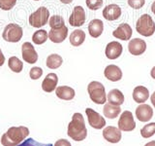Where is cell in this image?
Wrapping results in <instances>:
<instances>
[{
  "label": "cell",
  "instance_id": "obj_9",
  "mask_svg": "<svg viewBox=\"0 0 155 146\" xmlns=\"http://www.w3.org/2000/svg\"><path fill=\"white\" fill-rule=\"evenodd\" d=\"M85 113L88 119V123L93 129L96 130H101L106 126V120L104 117H102L98 112L94 111L91 108H86Z\"/></svg>",
  "mask_w": 155,
  "mask_h": 146
},
{
  "label": "cell",
  "instance_id": "obj_6",
  "mask_svg": "<svg viewBox=\"0 0 155 146\" xmlns=\"http://www.w3.org/2000/svg\"><path fill=\"white\" fill-rule=\"evenodd\" d=\"M23 35V30L21 26L17 23H9L4 28L2 37L6 42L18 43Z\"/></svg>",
  "mask_w": 155,
  "mask_h": 146
},
{
  "label": "cell",
  "instance_id": "obj_20",
  "mask_svg": "<svg viewBox=\"0 0 155 146\" xmlns=\"http://www.w3.org/2000/svg\"><path fill=\"white\" fill-rule=\"evenodd\" d=\"M88 32L89 35L93 38H98L102 35L104 31V23L99 19H94L88 23Z\"/></svg>",
  "mask_w": 155,
  "mask_h": 146
},
{
  "label": "cell",
  "instance_id": "obj_27",
  "mask_svg": "<svg viewBox=\"0 0 155 146\" xmlns=\"http://www.w3.org/2000/svg\"><path fill=\"white\" fill-rule=\"evenodd\" d=\"M48 38V33L45 29H39L35 31L32 35V41L36 45H42L45 43Z\"/></svg>",
  "mask_w": 155,
  "mask_h": 146
},
{
  "label": "cell",
  "instance_id": "obj_28",
  "mask_svg": "<svg viewBox=\"0 0 155 146\" xmlns=\"http://www.w3.org/2000/svg\"><path fill=\"white\" fill-rule=\"evenodd\" d=\"M8 66L13 72L15 73H19L21 72L23 68V63L17 57H11L8 61Z\"/></svg>",
  "mask_w": 155,
  "mask_h": 146
},
{
  "label": "cell",
  "instance_id": "obj_23",
  "mask_svg": "<svg viewBox=\"0 0 155 146\" xmlns=\"http://www.w3.org/2000/svg\"><path fill=\"white\" fill-rule=\"evenodd\" d=\"M107 99H108L109 103L120 106L124 102V95L118 89H114L109 92Z\"/></svg>",
  "mask_w": 155,
  "mask_h": 146
},
{
  "label": "cell",
  "instance_id": "obj_7",
  "mask_svg": "<svg viewBox=\"0 0 155 146\" xmlns=\"http://www.w3.org/2000/svg\"><path fill=\"white\" fill-rule=\"evenodd\" d=\"M136 128V123L131 111L122 112L118 120V129L122 131H132Z\"/></svg>",
  "mask_w": 155,
  "mask_h": 146
},
{
  "label": "cell",
  "instance_id": "obj_26",
  "mask_svg": "<svg viewBox=\"0 0 155 146\" xmlns=\"http://www.w3.org/2000/svg\"><path fill=\"white\" fill-rule=\"evenodd\" d=\"M63 63V58L61 56L57 55V54H51L47 57L46 64L51 69H56L59 68Z\"/></svg>",
  "mask_w": 155,
  "mask_h": 146
},
{
  "label": "cell",
  "instance_id": "obj_10",
  "mask_svg": "<svg viewBox=\"0 0 155 146\" xmlns=\"http://www.w3.org/2000/svg\"><path fill=\"white\" fill-rule=\"evenodd\" d=\"M21 55L23 61L29 63V64H33L36 63L38 61V54L35 50V48L30 42H24L21 46Z\"/></svg>",
  "mask_w": 155,
  "mask_h": 146
},
{
  "label": "cell",
  "instance_id": "obj_11",
  "mask_svg": "<svg viewBox=\"0 0 155 146\" xmlns=\"http://www.w3.org/2000/svg\"><path fill=\"white\" fill-rule=\"evenodd\" d=\"M123 52V46L118 41H111L108 43L105 49V55L109 60H116Z\"/></svg>",
  "mask_w": 155,
  "mask_h": 146
},
{
  "label": "cell",
  "instance_id": "obj_18",
  "mask_svg": "<svg viewBox=\"0 0 155 146\" xmlns=\"http://www.w3.org/2000/svg\"><path fill=\"white\" fill-rule=\"evenodd\" d=\"M104 75L107 79L111 82H117L121 80V78L123 76L122 71H121L120 68L114 64H110L108 66H106L104 70Z\"/></svg>",
  "mask_w": 155,
  "mask_h": 146
},
{
  "label": "cell",
  "instance_id": "obj_39",
  "mask_svg": "<svg viewBox=\"0 0 155 146\" xmlns=\"http://www.w3.org/2000/svg\"><path fill=\"white\" fill-rule=\"evenodd\" d=\"M150 76H151L153 79L155 80V66H153L152 69L150 70Z\"/></svg>",
  "mask_w": 155,
  "mask_h": 146
},
{
  "label": "cell",
  "instance_id": "obj_40",
  "mask_svg": "<svg viewBox=\"0 0 155 146\" xmlns=\"http://www.w3.org/2000/svg\"><path fill=\"white\" fill-rule=\"evenodd\" d=\"M60 2L63 4H71L73 2V0H60Z\"/></svg>",
  "mask_w": 155,
  "mask_h": 146
},
{
  "label": "cell",
  "instance_id": "obj_32",
  "mask_svg": "<svg viewBox=\"0 0 155 146\" xmlns=\"http://www.w3.org/2000/svg\"><path fill=\"white\" fill-rule=\"evenodd\" d=\"M17 4V0H0V9L3 11H10Z\"/></svg>",
  "mask_w": 155,
  "mask_h": 146
},
{
  "label": "cell",
  "instance_id": "obj_12",
  "mask_svg": "<svg viewBox=\"0 0 155 146\" xmlns=\"http://www.w3.org/2000/svg\"><path fill=\"white\" fill-rule=\"evenodd\" d=\"M147 50V43L140 38L131 39L128 44V51L133 56H140Z\"/></svg>",
  "mask_w": 155,
  "mask_h": 146
},
{
  "label": "cell",
  "instance_id": "obj_31",
  "mask_svg": "<svg viewBox=\"0 0 155 146\" xmlns=\"http://www.w3.org/2000/svg\"><path fill=\"white\" fill-rule=\"evenodd\" d=\"M85 3L91 11H97L103 6V0H85Z\"/></svg>",
  "mask_w": 155,
  "mask_h": 146
},
{
  "label": "cell",
  "instance_id": "obj_8",
  "mask_svg": "<svg viewBox=\"0 0 155 146\" xmlns=\"http://www.w3.org/2000/svg\"><path fill=\"white\" fill-rule=\"evenodd\" d=\"M86 15L84 9L81 6H75L74 10L69 18V23L71 26L80 27L82 26L85 23Z\"/></svg>",
  "mask_w": 155,
  "mask_h": 146
},
{
  "label": "cell",
  "instance_id": "obj_29",
  "mask_svg": "<svg viewBox=\"0 0 155 146\" xmlns=\"http://www.w3.org/2000/svg\"><path fill=\"white\" fill-rule=\"evenodd\" d=\"M48 24H50L51 28H60L65 26V22L64 19L59 15H53L48 19Z\"/></svg>",
  "mask_w": 155,
  "mask_h": 146
},
{
  "label": "cell",
  "instance_id": "obj_19",
  "mask_svg": "<svg viewBox=\"0 0 155 146\" xmlns=\"http://www.w3.org/2000/svg\"><path fill=\"white\" fill-rule=\"evenodd\" d=\"M58 83V77L55 73H48L42 82V89L46 92H51L55 91Z\"/></svg>",
  "mask_w": 155,
  "mask_h": 146
},
{
  "label": "cell",
  "instance_id": "obj_34",
  "mask_svg": "<svg viewBox=\"0 0 155 146\" xmlns=\"http://www.w3.org/2000/svg\"><path fill=\"white\" fill-rule=\"evenodd\" d=\"M18 146H53L51 143L48 144H44V143H40L38 141L34 140L33 138H28L26 140H24L22 143L18 144Z\"/></svg>",
  "mask_w": 155,
  "mask_h": 146
},
{
  "label": "cell",
  "instance_id": "obj_15",
  "mask_svg": "<svg viewBox=\"0 0 155 146\" xmlns=\"http://www.w3.org/2000/svg\"><path fill=\"white\" fill-rule=\"evenodd\" d=\"M68 36V27L66 26L60 28H51L48 31V39L53 43H62Z\"/></svg>",
  "mask_w": 155,
  "mask_h": 146
},
{
  "label": "cell",
  "instance_id": "obj_2",
  "mask_svg": "<svg viewBox=\"0 0 155 146\" xmlns=\"http://www.w3.org/2000/svg\"><path fill=\"white\" fill-rule=\"evenodd\" d=\"M29 135V130L26 127H11L1 137L3 146H18Z\"/></svg>",
  "mask_w": 155,
  "mask_h": 146
},
{
  "label": "cell",
  "instance_id": "obj_16",
  "mask_svg": "<svg viewBox=\"0 0 155 146\" xmlns=\"http://www.w3.org/2000/svg\"><path fill=\"white\" fill-rule=\"evenodd\" d=\"M121 8L116 4H110L103 9V17L107 21H116L121 16Z\"/></svg>",
  "mask_w": 155,
  "mask_h": 146
},
{
  "label": "cell",
  "instance_id": "obj_41",
  "mask_svg": "<svg viewBox=\"0 0 155 146\" xmlns=\"http://www.w3.org/2000/svg\"><path fill=\"white\" fill-rule=\"evenodd\" d=\"M144 146H155V141H154V140L149 141V142H147V143L145 144Z\"/></svg>",
  "mask_w": 155,
  "mask_h": 146
},
{
  "label": "cell",
  "instance_id": "obj_36",
  "mask_svg": "<svg viewBox=\"0 0 155 146\" xmlns=\"http://www.w3.org/2000/svg\"><path fill=\"white\" fill-rule=\"evenodd\" d=\"M53 146H72L71 143L66 139H58Z\"/></svg>",
  "mask_w": 155,
  "mask_h": 146
},
{
  "label": "cell",
  "instance_id": "obj_33",
  "mask_svg": "<svg viewBox=\"0 0 155 146\" xmlns=\"http://www.w3.org/2000/svg\"><path fill=\"white\" fill-rule=\"evenodd\" d=\"M43 75V69L41 67H32L30 69V72H29V76L32 80H38L39 78H41V76Z\"/></svg>",
  "mask_w": 155,
  "mask_h": 146
},
{
  "label": "cell",
  "instance_id": "obj_17",
  "mask_svg": "<svg viewBox=\"0 0 155 146\" xmlns=\"http://www.w3.org/2000/svg\"><path fill=\"white\" fill-rule=\"evenodd\" d=\"M153 116V109L148 104H140L136 109V117L140 122H148Z\"/></svg>",
  "mask_w": 155,
  "mask_h": 146
},
{
  "label": "cell",
  "instance_id": "obj_43",
  "mask_svg": "<svg viewBox=\"0 0 155 146\" xmlns=\"http://www.w3.org/2000/svg\"><path fill=\"white\" fill-rule=\"evenodd\" d=\"M34 1H39V0H34Z\"/></svg>",
  "mask_w": 155,
  "mask_h": 146
},
{
  "label": "cell",
  "instance_id": "obj_4",
  "mask_svg": "<svg viewBox=\"0 0 155 146\" xmlns=\"http://www.w3.org/2000/svg\"><path fill=\"white\" fill-rule=\"evenodd\" d=\"M137 32L144 37L152 36L155 32V23L148 14L142 15L136 23Z\"/></svg>",
  "mask_w": 155,
  "mask_h": 146
},
{
  "label": "cell",
  "instance_id": "obj_5",
  "mask_svg": "<svg viewBox=\"0 0 155 146\" xmlns=\"http://www.w3.org/2000/svg\"><path fill=\"white\" fill-rule=\"evenodd\" d=\"M48 18H50L48 9L42 6L29 16V24L33 27L40 28L48 23Z\"/></svg>",
  "mask_w": 155,
  "mask_h": 146
},
{
  "label": "cell",
  "instance_id": "obj_1",
  "mask_svg": "<svg viewBox=\"0 0 155 146\" xmlns=\"http://www.w3.org/2000/svg\"><path fill=\"white\" fill-rule=\"evenodd\" d=\"M69 137L75 141H82L87 136V130L85 127V122L84 116L81 113H75L72 117V121L68 125Z\"/></svg>",
  "mask_w": 155,
  "mask_h": 146
},
{
  "label": "cell",
  "instance_id": "obj_25",
  "mask_svg": "<svg viewBox=\"0 0 155 146\" xmlns=\"http://www.w3.org/2000/svg\"><path fill=\"white\" fill-rule=\"evenodd\" d=\"M121 112L120 106L117 105H114L110 103H105L104 108H103V113L104 115L109 119H114L116 118Z\"/></svg>",
  "mask_w": 155,
  "mask_h": 146
},
{
  "label": "cell",
  "instance_id": "obj_14",
  "mask_svg": "<svg viewBox=\"0 0 155 146\" xmlns=\"http://www.w3.org/2000/svg\"><path fill=\"white\" fill-rule=\"evenodd\" d=\"M121 130L115 127L109 126L103 130V137L110 143H118L121 140Z\"/></svg>",
  "mask_w": 155,
  "mask_h": 146
},
{
  "label": "cell",
  "instance_id": "obj_24",
  "mask_svg": "<svg viewBox=\"0 0 155 146\" xmlns=\"http://www.w3.org/2000/svg\"><path fill=\"white\" fill-rule=\"evenodd\" d=\"M85 32L81 29H76L74 30L70 35V43L72 46L74 47H79L81 45H82V43L85 40Z\"/></svg>",
  "mask_w": 155,
  "mask_h": 146
},
{
  "label": "cell",
  "instance_id": "obj_42",
  "mask_svg": "<svg viewBox=\"0 0 155 146\" xmlns=\"http://www.w3.org/2000/svg\"><path fill=\"white\" fill-rule=\"evenodd\" d=\"M151 11H152V13L155 15V0H154V2L151 4Z\"/></svg>",
  "mask_w": 155,
  "mask_h": 146
},
{
  "label": "cell",
  "instance_id": "obj_13",
  "mask_svg": "<svg viewBox=\"0 0 155 146\" xmlns=\"http://www.w3.org/2000/svg\"><path fill=\"white\" fill-rule=\"evenodd\" d=\"M114 37L122 41H128L133 35V29L128 23H120L117 28L113 32Z\"/></svg>",
  "mask_w": 155,
  "mask_h": 146
},
{
  "label": "cell",
  "instance_id": "obj_21",
  "mask_svg": "<svg viewBox=\"0 0 155 146\" xmlns=\"http://www.w3.org/2000/svg\"><path fill=\"white\" fill-rule=\"evenodd\" d=\"M55 95L63 100H72L76 96L75 90L68 86H59L55 89Z\"/></svg>",
  "mask_w": 155,
  "mask_h": 146
},
{
  "label": "cell",
  "instance_id": "obj_37",
  "mask_svg": "<svg viewBox=\"0 0 155 146\" xmlns=\"http://www.w3.org/2000/svg\"><path fill=\"white\" fill-rule=\"evenodd\" d=\"M5 62V56L3 55L2 50L0 49V67H1Z\"/></svg>",
  "mask_w": 155,
  "mask_h": 146
},
{
  "label": "cell",
  "instance_id": "obj_30",
  "mask_svg": "<svg viewBox=\"0 0 155 146\" xmlns=\"http://www.w3.org/2000/svg\"><path fill=\"white\" fill-rule=\"evenodd\" d=\"M155 134V123H149L140 130V135L143 138H149Z\"/></svg>",
  "mask_w": 155,
  "mask_h": 146
},
{
  "label": "cell",
  "instance_id": "obj_38",
  "mask_svg": "<svg viewBox=\"0 0 155 146\" xmlns=\"http://www.w3.org/2000/svg\"><path fill=\"white\" fill-rule=\"evenodd\" d=\"M150 100H151V103H152V105L155 107V92L152 94V96H150Z\"/></svg>",
  "mask_w": 155,
  "mask_h": 146
},
{
  "label": "cell",
  "instance_id": "obj_35",
  "mask_svg": "<svg viewBox=\"0 0 155 146\" xmlns=\"http://www.w3.org/2000/svg\"><path fill=\"white\" fill-rule=\"evenodd\" d=\"M128 5L134 10H139L143 8L145 4V0H128Z\"/></svg>",
  "mask_w": 155,
  "mask_h": 146
},
{
  "label": "cell",
  "instance_id": "obj_22",
  "mask_svg": "<svg viewBox=\"0 0 155 146\" xmlns=\"http://www.w3.org/2000/svg\"><path fill=\"white\" fill-rule=\"evenodd\" d=\"M149 97V91L143 86H137L133 91V99L137 103H144Z\"/></svg>",
  "mask_w": 155,
  "mask_h": 146
},
{
  "label": "cell",
  "instance_id": "obj_3",
  "mask_svg": "<svg viewBox=\"0 0 155 146\" xmlns=\"http://www.w3.org/2000/svg\"><path fill=\"white\" fill-rule=\"evenodd\" d=\"M90 99L96 104H105L107 100L105 86L98 81H92L87 86Z\"/></svg>",
  "mask_w": 155,
  "mask_h": 146
}]
</instances>
